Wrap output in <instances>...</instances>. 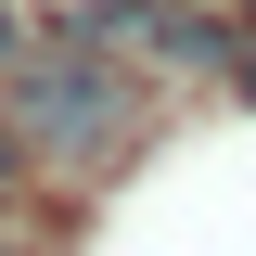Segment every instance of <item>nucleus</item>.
Segmentation results:
<instances>
[{"mask_svg": "<svg viewBox=\"0 0 256 256\" xmlns=\"http://www.w3.org/2000/svg\"><path fill=\"white\" fill-rule=\"evenodd\" d=\"M13 141H26L52 180H102V166L141 154V128H154V90H141V64L128 52H26L13 64V90H0Z\"/></svg>", "mask_w": 256, "mask_h": 256, "instance_id": "obj_1", "label": "nucleus"}, {"mask_svg": "<svg viewBox=\"0 0 256 256\" xmlns=\"http://www.w3.org/2000/svg\"><path fill=\"white\" fill-rule=\"evenodd\" d=\"M26 166H38V154L13 141V116H0V218H13V192H26Z\"/></svg>", "mask_w": 256, "mask_h": 256, "instance_id": "obj_2", "label": "nucleus"}, {"mask_svg": "<svg viewBox=\"0 0 256 256\" xmlns=\"http://www.w3.org/2000/svg\"><path fill=\"white\" fill-rule=\"evenodd\" d=\"M38 38H26V13H13V0H0V77H13V64H26Z\"/></svg>", "mask_w": 256, "mask_h": 256, "instance_id": "obj_3", "label": "nucleus"}, {"mask_svg": "<svg viewBox=\"0 0 256 256\" xmlns=\"http://www.w3.org/2000/svg\"><path fill=\"white\" fill-rule=\"evenodd\" d=\"M0 256H26V244H13V218H0Z\"/></svg>", "mask_w": 256, "mask_h": 256, "instance_id": "obj_4", "label": "nucleus"}]
</instances>
